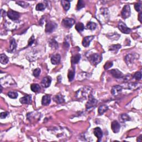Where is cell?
<instances>
[{
    "label": "cell",
    "mask_w": 142,
    "mask_h": 142,
    "mask_svg": "<svg viewBox=\"0 0 142 142\" xmlns=\"http://www.w3.org/2000/svg\"><path fill=\"white\" fill-rule=\"evenodd\" d=\"M97 18L101 23L105 24L107 23L109 18V14L108 9L101 8L97 14Z\"/></svg>",
    "instance_id": "obj_1"
},
{
    "label": "cell",
    "mask_w": 142,
    "mask_h": 142,
    "mask_svg": "<svg viewBox=\"0 0 142 142\" xmlns=\"http://www.w3.org/2000/svg\"><path fill=\"white\" fill-rule=\"evenodd\" d=\"M88 60H89L92 64L94 66H96L97 64L102 61V57L97 53H94V54L90 55L88 57Z\"/></svg>",
    "instance_id": "obj_2"
},
{
    "label": "cell",
    "mask_w": 142,
    "mask_h": 142,
    "mask_svg": "<svg viewBox=\"0 0 142 142\" xmlns=\"http://www.w3.org/2000/svg\"><path fill=\"white\" fill-rule=\"evenodd\" d=\"M57 25L54 22H47L46 25L45 31L47 33H52L57 28Z\"/></svg>",
    "instance_id": "obj_3"
},
{
    "label": "cell",
    "mask_w": 142,
    "mask_h": 142,
    "mask_svg": "<svg viewBox=\"0 0 142 142\" xmlns=\"http://www.w3.org/2000/svg\"><path fill=\"white\" fill-rule=\"evenodd\" d=\"M74 22H75L74 20L72 19V18H66L63 20L62 23L64 27H66V28H71L73 25H74Z\"/></svg>",
    "instance_id": "obj_4"
},
{
    "label": "cell",
    "mask_w": 142,
    "mask_h": 142,
    "mask_svg": "<svg viewBox=\"0 0 142 142\" xmlns=\"http://www.w3.org/2000/svg\"><path fill=\"white\" fill-rule=\"evenodd\" d=\"M131 14L130 8L129 5H125L123 8V10L121 12V15L124 19L130 17Z\"/></svg>",
    "instance_id": "obj_5"
},
{
    "label": "cell",
    "mask_w": 142,
    "mask_h": 142,
    "mask_svg": "<svg viewBox=\"0 0 142 142\" xmlns=\"http://www.w3.org/2000/svg\"><path fill=\"white\" fill-rule=\"evenodd\" d=\"M118 28L122 32L125 34H129L131 32V29L129 28L128 27L125 25V24L123 22L120 21L118 23Z\"/></svg>",
    "instance_id": "obj_6"
},
{
    "label": "cell",
    "mask_w": 142,
    "mask_h": 142,
    "mask_svg": "<svg viewBox=\"0 0 142 142\" xmlns=\"http://www.w3.org/2000/svg\"><path fill=\"white\" fill-rule=\"evenodd\" d=\"M97 103V101L91 95H89V101L86 104V108L87 109H89L92 108H93L96 105Z\"/></svg>",
    "instance_id": "obj_7"
},
{
    "label": "cell",
    "mask_w": 142,
    "mask_h": 142,
    "mask_svg": "<svg viewBox=\"0 0 142 142\" xmlns=\"http://www.w3.org/2000/svg\"><path fill=\"white\" fill-rule=\"evenodd\" d=\"M82 90H79L78 92H77V95H80V97H83V98H85V99L86 98L87 95H89L90 92H91V88L87 87V89L86 88H82Z\"/></svg>",
    "instance_id": "obj_8"
},
{
    "label": "cell",
    "mask_w": 142,
    "mask_h": 142,
    "mask_svg": "<svg viewBox=\"0 0 142 142\" xmlns=\"http://www.w3.org/2000/svg\"><path fill=\"white\" fill-rule=\"evenodd\" d=\"M7 16L10 19L13 20V21L17 20L20 17L19 13L11 10H10L7 12Z\"/></svg>",
    "instance_id": "obj_9"
},
{
    "label": "cell",
    "mask_w": 142,
    "mask_h": 142,
    "mask_svg": "<svg viewBox=\"0 0 142 142\" xmlns=\"http://www.w3.org/2000/svg\"><path fill=\"white\" fill-rule=\"evenodd\" d=\"M94 134L98 138V142H100L103 137V132L102 130L99 127H97L94 129Z\"/></svg>",
    "instance_id": "obj_10"
},
{
    "label": "cell",
    "mask_w": 142,
    "mask_h": 142,
    "mask_svg": "<svg viewBox=\"0 0 142 142\" xmlns=\"http://www.w3.org/2000/svg\"><path fill=\"white\" fill-rule=\"evenodd\" d=\"M111 128L114 133H117L120 131L121 125H120L119 123L117 121H113L112 123Z\"/></svg>",
    "instance_id": "obj_11"
},
{
    "label": "cell",
    "mask_w": 142,
    "mask_h": 142,
    "mask_svg": "<svg viewBox=\"0 0 142 142\" xmlns=\"http://www.w3.org/2000/svg\"><path fill=\"white\" fill-rule=\"evenodd\" d=\"M51 83V78L50 77H46L42 79L41 81L42 86L45 88H47L50 86Z\"/></svg>",
    "instance_id": "obj_12"
},
{
    "label": "cell",
    "mask_w": 142,
    "mask_h": 142,
    "mask_svg": "<svg viewBox=\"0 0 142 142\" xmlns=\"http://www.w3.org/2000/svg\"><path fill=\"white\" fill-rule=\"evenodd\" d=\"M94 37L93 36H87L86 37L83 38L82 41V45L84 46V47H87L89 46L90 43L93 39Z\"/></svg>",
    "instance_id": "obj_13"
},
{
    "label": "cell",
    "mask_w": 142,
    "mask_h": 142,
    "mask_svg": "<svg viewBox=\"0 0 142 142\" xmlns=\"http://www.w3.org/2000/svg\"><path fill=\"white\" fill-rule=\"evenodd\" d=\"M122 91V87L121 86H114L112 88L111 93L113 95H117Z\"/></svg>",
    "instance_id": "obj_14"
},
{
    "label": "cell",
    "mask_w": 142,
    "mask_h": 142,
    "mask_svg": "<svg viewBox=\"0 0 142 142\" xmlns=\"http://www.w3.org/2000/svg\"><path fill=\"white\" fill-rule=\"evenodd\" d=\"M110 73H111V74L113 75L114 77H115V78H122V77H123V73H122L121 71H119V70H118L117 69L111 70L110 72Z\"/></svg>",
    "instance_id": "obj_15"
},
{
    "label": "cell",
    "mask_w": 142,
    "mask_h": 142,
    "mask_svg": "<svg viewBox=\"0 0 142 142\" xmlns=\"http://www.w3.org/2000/svg\"><path fill=\"white\" fill-rule=\"evenodd\" d=\"M51 63L54 65H56L60 63L61 61V56L59 54H54L52 56L51 59Z\"/></svg>",
    "instance_id": "obj_16"
},
{
    "label": "cell",
    "mask_w": 142,
    "mask_h": 142,
    "mask_svg": "<svg viewBox=\"0 0 142 142\" xmlns=\"http://www.w3.org/2000/svg\"><path fill=\"white\" fill-rule=\"evenodd\" d=\"M31 96L29 95H26L25 96L22 97L21 99H20V102L22 104H29L31 102H32V98H31Z\"/></svg>",
    "instance_id": "obj_17"
},
{
    "label": "cell",
    "mask_w": 142,
    "mask_h": 142,
    "mask_svg": "<svg viewBox=\"0 0 142 142\" xmlns=\"http://www.w3.org/2000/svg\"><path fill=\"white\" fill-rule=\"evenodd\" d=\"M51 102V96L49 95H45L42 97V104L43 106H47Z\"/></svg>",
    "instance_id": "obj_18"
},
{
    "label": "cell",
    "mask_w": 142,
    "mask_h": 142,
    "mask_svg": "<svg viewBox=\"0 0 142 142\" xmlns=\"http://www.w3.org/2000/svg\"><path fill=\"white\" fill-rule=\"evenodd\" d=\"M53 100L55 102L58 103V104H60V103H62L64 102V97L62 95H61V94H58V95H56V96L54 97Z\"/></svg>",
    "instance_id": "obj_19"
},
{
    "label": "cell",
    "mask_w": 142,
    "mask_h": 142,
    "mask_svg": "<svg viewBox=\"0 0 142 142\" xmlns=\"http://www.w3.org/2000/svg\"><path fill=\"white\" fill-rule=\"evenodd\" d=\"M134 59V56L133 54H128L127 56L125 57V61L126 62L127 64L128 65H129V64H132L133 62Z\"/></svg>",
    "instance_id": "obj_20"
},
{
    "label": "cell",
    "mask_w": 142,
    "mask_h": 142,
    "mask_svg": "<svg viewBox=\"0 0 142 142\" xmlns=\"http://www.w3.org/2000/svg\"><path fill=\"white\" fill-rule=\"evenodd\" d=\"M81 60V55L80 54H77L73 56L71 58V62L73 64H77L80 62Z\"/></svg>",
    "instance_id": "obj_21"
},
{
    "label": "cell",
    "mask_w": 142,
    "mask_h": 142,
    "mask_svg": "<svg viewBox=\"0 0 142 142\" xmlns=\"http://www.w3.org/2000/svg\"><path fill=\"white\" fill-rule=\"evenodd\" d=\"M17 47V44H16L15 40L14 39H11L10 40V50L8 51L10 52H12L15 50Z\"/></svg>",
    "instance_id": "obj_22"
},
{
    "label": "cell",
    "mask_w": 142,
    "mask_h": 142,
    "mask_svg": "<svg viewBox=\"0 0 142 142\" xmlns=\"http://www.w3.org/2000/svg\"><path fill=\"white\" fill-rule=\"evenodd\" d=\"M61 5L63 8L66 11H67L70 8V1H61Z\"/></svg>",
    "instance_id": "obj_23"
},
{
    "label": "cell",
    "mask_w": 142,
    "mask_h": 142,
    "mask_svg": "<svg viewBox=\"0 0 142 142\" xmlns=\"http://www.w3.org/2000/svg\"><path fill=\"white\" fill-rule=\"evenodd\" d=\"M121 46L119 44H117V45H114L111 46H110L109 47V51L113 52L114 53H117L118 51L121 48Z\"/></svg>",
    "instance_id": "obj_24"
},
{
    "label": "cell",
    "mask_w": 142,
    "mask_h": 142,
    "mask_svg": "<svg viewBox=\"0 0 142 142\" xmlns=\"http://www.w3.org/2000/svg\"><path fill=\"white\" fill-rule=\"evenodd\" d=\"M108 109V107L106 105H102L98 108V113L99 114H103Z\"/></svg>",
    "instance_id": "obj_25"
},
{
    "label": "cell",
    "mask_w": 142,
    "mask_h": 142,
    "mask_svg": "<svg viewBox=\"0 0 142 142\" xmlns=\"http://www.w3.org/2000/svg\"><path fill=\"white\" fill-rule=\"evenodd\" d=\"M8 58L5 54H1L0 55V61L3 64H6L8 62Z\"/></svg>",
    "instance_id": "obj_26"
},
{
    "label": "cell",
    "mask_w": 142,
    "mask_h": 142,
    "mask_svg": "<svg viewBox=\"0 0 142 142\" xmlns=\"http://www.w3.org/2000/svg\"><path fill=\"white\" fill-rule=\"evenodd\" d=\"M97 24L95 22H89L87 25V28L90 30H95L96 28Z\"/></svg>",
    "instance_id": "obj_27"
},
{
    "label": "cell",
    "mask_w": 142,
    "mask_h": 142,
    "mask_svg": "<svg viewBox=\"0 0 142 142\" xmlns=\"http://www.w3.org/2000/svg\"><path fill=\"white\" fill-rule=\"evenodd\" d=\"M31 89L34 92H38L41 89V87L38 84H32L31 86Z\"/></svg>",
    "instance_id": "obj_28"
},
{
    "label": "cell",
    "mask_w": 142,
    "mask_h": 142,
    "mask_svg": "<svg viewBox=\"0 0 142 142\" xmlns=\"http://www.w3.org/2000/svg\"><path fill=\"white\" fill-rule=\"evenodd\" d=\"M74 75H75V72L74 69L69 70V71H68V79H69V81H73V78H74Z\"/></svg>",
    "instance_id": "obj_29"
},
{
    "label": "cell",
    "mask_w": 142,
    "mask_h": 142,
    "mask_svg": "<svg viewBox=\"0 0 142 142\" xmlns=\"http://www.w3.org/2000/svg\"><path fill=\"white\" fill-rule=\"evenodd\" d=\"M49 46H50V47H51L52 48L57 49V48L58 47V43H57L56 41L54 39L51 40L50 41H49Z\"/></svg>",
    "instance_id": "obj_30"
},
{
    "label": "cell",
    "mask_w": 142,
    "mask_h": 142,
    "mask_svg": "<svg viewBox=\"0 0 142 142\" xmlns=\"http://www.w3.org/2000/svg\"><path fill=\"white\" fill-rule=\"evenodd\" d=\"M75 28L78 32H82L84 30V26L82 23H78L75 25Z\"/></svg>",
    "instance_id": "obj_31"
},
{
    "label": "cell",
    "mask_w": 142,
    "mask_h": 142,
    "mask_svg": "<svg viewBox=\"0 0 142 142\" xmlns=\"http://www.w3.org/2000/svg\"><path fill=\"white\" fill-rule=\"evenodd\" d=\"M129 87L131 89H136L141 87V84L136 83H132L129 84Z\"/></svg>",
    "instance_id": "obj_32"
},
{
    "label": "cell",
    "mask_w": 142,
    "mask_h": 142,
    "mask_svg": "<svg viewBox=\"0 0 142 142\" xmlns=\"http://www.w3.org/2000/svg\"><path fill=\"white\" fill-rule=\"evenodd\" d=\"M84 6H85V3H84V1H81V0H80V1H78V3H77V10H80L82 8H83Z\"/></svg>",
    "instance_id": "obj_33"
},
{
    "label": "cell",
    "mask_w": 142,
    "mask_h": 142,
    "mask_svg": "<svg viewBox=\"0 0 142 142\" xmlns=\"http://www.w3.org/2000/svg\"><path fill=\"white\" fill-rule=\"evenodd\" d=\"M46 8V6L43 3H38L36 7V10L37 11H43Z\"/></svg>",
    "instance_id": "obj_34"
},
{
    "label": "cell",
    "mask_w": 142,
    "mask_h": 142,
    "mask_svg": "<svg viewBox=\"0 0 142 142\" xmlns=\"http://www.w3.org/2000/svg\"><path fill=\"white\" fill-rule=\"evenodd\" d=\"M18 95V93L14 92H10L8 93V96L12 99L17 98Z\"/></svg>",
    "instance_id": "obj_35"
},
{
    "label": "cell",
    "mask_w": 142,
    "mask_h": 142,
    "mask_svg": "<svg viewBox=\"0 0 142 142\" xmlns=\"http://www.w3.org/2000/svg\"><path fill=\"white\" fill-rule=\"evenodd\" d=\"M121 118L123 122H126L130 121V117L127 114H123L121 115Z\"/></svg>",
    "instance_id": "obj_36"
},
{
    "label": "cell",
    "mask_w": 142,
    "mask_h": 142,
    "mask_svg": "<svg viewBox=\"0 0 142 142\" xmlns=\"http://www.w3.org/2000/svg\"><path fill=\"white\" fill-rule=\"evenodd\" d=\"M134 78L136 80H141L142 78V73L141 72H137L134 74Z\"/></svg>",
    "instance_id": "obj_37"
},
{
    "label": "cell",
    "mask_w": 142,
    "mask_h": 142,
    "mask_svg": "<svg viewBox=\"0 0 142 142\" xmlns=\"http://www.w3.org/2000/svg\"><path fill=\"white\" fill-rule=\"evenodd\" d=\"M41 73V69L40 68H36L34 71V72H33V74H34L35 77H38L39 76Z\"/></svg>",
    "instance_id": "obj_38"
},
{
    "label": "cell",
    "mask_w": 142,
    "mask_h": 142,
    "mask_svg": "<svg viewBox=\"0 0 142 142\" xmlns=\"http://www.w3.org/2000/svg\"><path fill=\"white\" fill-rule=\"evenodd\" d=\"M113 66V62H107L104 66V68L106 70L108 69Z\"/></svg>",
    "instance_id": "obj_39"
},
{
    "label": "cell",
    "mask_w": 142,
    "mask_h": 142,
    "mask_svg": "<svg viewBox=\"0 0 142 142\" xmlns=\"http://www.w3.org/2000/svg\"><path fill=\"white\" fill-rule=\"evenodd\" d=\"M134 8H135V10L137 12H140L141 11V8H142V5L141 3H135V5H134Z\"/></svg>",
    "instance_id": "obj_40"
},
{
    "label": "cell",
    "mask_w": 142,
    "mask_h": 142,
    "mask_svg": "<svg viewBox=\"0 0 142 142\" xmlns=\"http://www.w3.org/2000/svg\"><path fill=\"white\" fill-rule=\"evenodd\" d=\"M16 3H17L20 5V6H21L23 7H27V6H28V5L25 2H22V1H18V2H16Z\"/></svg>",
    "instance_id": "obj_41"
},
{
    "label": "cell",
    "mask_w": 142,
    "mask_h": 142,
    "mask_svg": "<svg viewBox=\"0 0 142 142\" xmlns=\"http://www.w3.org/2000/svg\"><path fill=\"white\" fill-rule=\"evenodd\" d=\"M9 114L8 112H2L1 113V115H0V117H1V119H4L5 118H6V117Z\"/></svg>",
    "instance_id": "obj_42"
},
{
    "label": "cell",
    "mask_w": 142,
    "mask_h": 142,
    "mask_svg": "<svg viewBox=\"0 0 142 142\" xmlns=\"http://www.w3.org/2000/svg\"><path fill=\"white\" fill-rule=\"evenodd\" d=\"M34 36H32V37H31V38H30V40H29V41H28V46L32 45V44H33V43H34Z\"/></svg>",
    "instance_id": "obj_43"
},
{
    "label": "cell",
    "mask_w": 142,
    "mask_h": 142,
    "mask_svg": "<svg viewBox=\"0 0 142 142\" xmlns=\"http://www.w3.org/2000/svg\"><path fill=\"white\" fill-rule=\"evenodd\" d=\"M138 20L140 21V22L142 23V13H140L139 14V18H138Z\"/></svg>",
    "instance_id": "obj_44"
},
{
    "label": "cell",
    "mask_w": 142,
    "mask_h": 142,
    "mask_svg": "<svg viewBox=\"0 0 142 142\" xmlns=\"http://www.w3.org/2000/svg\"><path fill=\"white\" fill-rule=\"evenodd\" d=\"M61 80H62V77H61V75H59L58 77H57V80L58 81L59 83L61 82Z\"/></svg>",
    "instance_id": "obj_45"
},
{
    "label": "cell",
    "mask_w": 142,
    "mask_h": 142,
    "mask_svg": "<svg viewBox=\"0 0 142 142\" xmlns=\"http://www.w3.org/2000/svg\"><path fill=\"white\" fill-rule=\"evenodd\" d=\"M141 137H142V135H141L139 137V138L138 139H137V141L138 142H141Z\"/></svg>",
    "instance_id": "obj_46"
}]
</instances>
